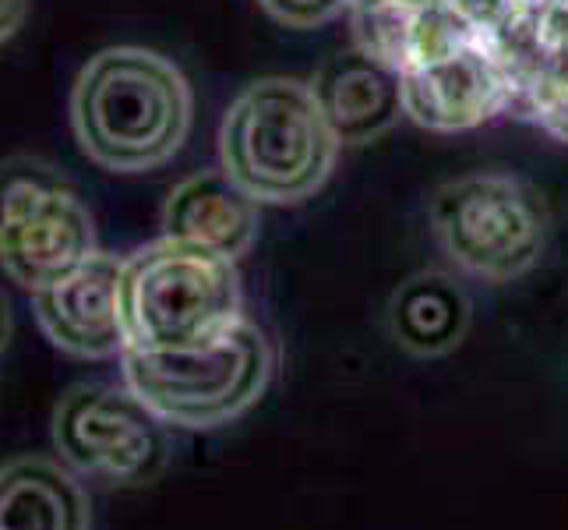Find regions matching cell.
<instances>
[{
  "label": "cell",
  "mask_w": 568,
  "mask_h": 530,
  "mask_svg": "<svg viewBox=\"0 0 568 530\" xmlns=\"http://www.w3.org/2000/svg\"><path fill=\"white\" fill-rule=\"evenodd\" d=\"M89 499L68 467L18 457L0 467V530H89Z\"/></svg>",
  "instance_id": "obj_12"
},
{
  "label": "cell",
  "mask_w": 568,
  "mask_h": 530,
  "mask_svg": "<svg viewBox=\"0 0 568 530\" xmlns=\"http://www.w3.org/2000/svg\"><path fill=\"white\" fill-rule=\"evenodd\" d=\"M121 376L166 424L220 428L258 403L272 379V347L258 326L237 319L187 347H128Z\"/></svg>",
  "instance_id": "obj_3"
},
{
  "label": "cell",
  "mask_w": 568,
  "mask_h": 530,
  "mask_svg": "<svg viewBox=\"0 0 568 530\" xmlns=\"http://www.w3.org/2000/svg\"><path fill=\"white\" fill-rule=\"evenodd\" d=\"M516 78L501 53L474 39L438 61L403 68L406 117L430 131H466L516 103Z\"/></svg>",
  "instance_id": "obj_8"
},
{
  "label": "cell",
  "mask_w": 568,
  "mask_h": 530,
  "mask_svg": "<svg viewBox=\"0 0 568 530\" xmlns=\"http://www.w3.org/2000/svg\"><path fill=\"white\" fill-rule=\"evenodd\" d=\"M258 4L290 29H315L354 8V0H258Z\"/></svg>",
  "instance_id": "obj_15"
},
{
  "label": "cell",
  "mask_w": 568,
  "mask_h": 530,
  "mask_svg": "<svg viewBox=\"0 0 568 530\" xmlns=\"http://www.w3.org/2000/svg\"><path fill=\"white\" fill-rule=\"evenodd\" d=\"M124 259L95 251L57 283L32 293V311L47 340L82 361L121 358L128 350V326L121 304Z\"/></svg>",
  "instance_id": "obj_9"
},
{
  "label": "cell",
  "mask_w": 568,
  "mask_h": 530,
  "mask_svg": "<svg viewBox=\"0 0 568 530\" xmlns=\"http://www.w3.org/2000/svg\"><path fill=\"white\" fill-rule=\"evenodd\" d=\"M8 340H11V304L4 293H0V350L8 347Z\"/></svg>",
  "instance_id": "obj_18"
},
{
  "label": "cell",
  "mask_w": 568,
  "mask_h": 530,
  "mask_svg": "<svg viewBox=\"0 0 568 530\" xmlns=\"http://www.w3.org/2000/svg\"><path fill=\"white\" fill-rule=\"evenodd\" d=\"M311 92L339 146L375 142L406 117L403 68L364 47L332 53L318 68Z\"/></svg>",
  "instance_id": "obj_10"
},
{
  "label": "cell",
  "mask_w": 568,
  "mask_h": 530,
  "mask_svg": "<svg viewBox=\"0 0 568 530\" xmlns=\"http://www.w3.org/2000/svg\"><path fill=\"white\" fill-rule=\"evenodd\" d=\"M469 298L445 272H417L388 301V332L414 358H442L466 340Z\"/></svg>",
  "instance_id": "obj_13"
},
{
  "label": "cell",
  "mask_w": 568,
  "mask_h": 530,
  "mask_svg": "<svg viewBox=\"0 0 568 530\" xmlns=\"http://www.w3.org/2000/svg\"><path fill=\"white\" fill-rule=\"evenodd\" d=\"M375 4H385V8H396V11L414 14V11H424V8H430V4H435V0H375Z\"/></svg>",
  "instance_id": "obj_17"
},
{
  "label": "cell",
  "mask_w": 568,
  "mask_h": 530,
  "mask_svg": "<svg viewBox=\"0 0 568 530\" xmlns=\"http://www.w3.org/2000/svg\"><path fill=\"white\" fill-rule=\"evenodd\" d=\"M430 227L463 272L491 283L530 272L547 244L540 194L513 173H466L435 191Z\"/></svg>",
  "instance_id": "obj_5"
},
{
  "label": "cell",
  "mask_w": 568,
  "mask_h": 530,
  "mask_svg": "<svg viewBox=\"0 0 568 530\" xmlns=\"http://www.w3.org/2000/svg\"><path fill=\"white\" fill-rule=\"evenodd\" d=\"M170 424L128 386L82 382L53 407V446L74 474L113 488L149 484L170 460Z\"/></svg>",
  "instance_id": "obj_7"
},
{
  "label": "cell",
  "mask_w": 568,
  "mask_h": 530,
  "mask_svg": "<svg viewBox=\"0 0 568 530\" xmlns=\"http://www.w3.org/2000/svg\"><path fill=\"white\" fill-rule=\"evenodd\" d=\"M258 206L223 167L191 173L163 202V238L199 244L237 262L258 238Z\"/></svg>",
  "instance_id": "obj_11"
},
{
  "label": "cell",
  "mask_w": 568,
  "mask_h": 530,
  "mask_svg": "<svg viewBox=\"0 0 568 530\" xmlns=\"http://www.w3.org/2000/svg\"><path fill=\"white\" fill-rule=\"evenodd\" d=\"M29 4H32V0H0V47H4L8 39H14L18 29L26 26Z\"/></svg>",
  "instance_id": "obj_16"
},
{
  "label": "cell",
  "mask_w": 568,
  "mask_h": 530,
  "mask_svg": "<svg viewBox=\"0 0 568 530\" xmlns=\"http://www.w3.org/2000/svg\"><path fill=\"white\" fill-rule=\"evenodd\" d=\"M516 100H526V110L547 134L568 142V71H540Z\"/></svg>",
  "instance_id": "obj_14"
},
{
  "label": "cell",
  "mask_w": 568,
  "mask_h": 530,
  "mask_svg": "<svg viewBox=\"0 0 568 530\" xmlns=\"http://www.w3.org/2000/svg\"><path fill=\"white\" fill-rule=\"evenodd\" d=\"M121 304L128 347H187L230 329L241 316L233 259L160 238L124 259Z\"/></svg>",
  "instance_id": "obj_4"
},
{
  "label": "cell",
  "mask_w": 568,
  "mask_h": 530,
  "mask_svg": "<svg viewBox=\"0 0 568 530\" xmlns=\"http://www.w3.org/2000/svg\"><path fill=\"white\" fill-rule=\"evenodd\" d=\"M315 92L297 78H258L230 103L220 124L223 170L258 202L286 206L315 194L336 163Z\"/></svg>",
  "instance_id": "obj_2"
},
{
  "label": "cell",
  "mask_w": 568,
  "mask_h": 530,
  "mask_svg": "<svg viewBox=\"0 0 568 530\" xmlns=\"http://www.w3.org/2000/svg\"><path fill=\"white\" fill-rule=\"evenodd\" d=\"M95 248V227L68 177L39 156L0 160V269L36 293L85 259Z\"/></svg>",
  "instance_id": "obj_6"
},
{
  "label": "cell",
  "mask_w": 568,
  "mask_h": 530,
  "mask_svg": "<svg viewBox=\"0 0 568 530\" xmlns=\"http://www.w3.org/2000/svg\"><path fill=\"white\" fill-rule=\"evenodd\" d=\"M191 107V86L170 57L145 47H106L74 78L71 128L95 167L145 173L181 152Z\"/></svg>",
  "instance_id": "obj_1"
}]
</instances>
